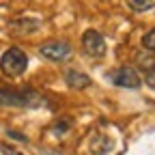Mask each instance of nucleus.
<instances>
[{"label":"nucleus","instance_id":"1","mask_svg":"<svg viewBox=\"0 0 155 155\" xmlns=\"http://www.w3.org/2000/svg\"><path fill=\"white\" fill-rule=\"evenodd\" d=\"M0 106L11 108H41L50 106L48 99L32 88H0Z\"/></svg>","mask_w":155,"mask_h":155},{"label":"nucleus","instance_id":"2","mask_svg":"<svg viewBox=\"0 0 155 155\" xmlns=\"http://www.w3.org/2000/svg\"><path fill=\"white\" fill-rule=\"evenodd\" d=\"M28 69V56L19 48H9L0 56V71L7 78H19Z\"/></svg>","mask_w":155,"mask_h":155},{"label":"nucleus","instance_id":"3","mask_svg":"<svg viewBox=\"0 0 155 155\" xmlns=\"http://www.w3.org/2000/svg\"><path fill=\"white\" fill-rule=\"evenodd\" d=\"M108 78H110L112 84L121 86V88H138L142 84L138 71H136L134 67H129V65H121V67L108 71Z\"/></svg>","mask_w":155,"mask_h":155},{"label":"nucleus","instance_id":"4","mask_svg":"<svg viewBox=\"0 0 155 155\" xmlns=\"http://www.w3.org/2000/svg\"><path fill=\"white\" fill-rule=\"evenodd\" d=\"M82 48H84V52L88 54V56H93V58H101L104 54H106V41H104V37H101V32H97V30H86L84 35H82Z\"/></svg>","mask_w":155,"mask_h":155},{"label":"nucleus","instance_id":"5","mask_svg":"<svg viewBox=\"0 0 155 155\" xmlns=\"http://www.w3.org/2000/svg\"><path fill=\"white\" fill-rule=\"evenodd\" d=\"M39 54L45 56L48 61L63 63V61H67V58L71 56V48L65 41H50V43H45V45L39 48Z\"/></svg>","mask_w":155,"mask_h":155},{"label":"nucleus","instance_id":"6","mask_svg":"<svg viewBox=\"0 0 155 155\" xmlns=\"http://www.w3.org/2000/svg\"><path fill=\"white\" fill-rule=\"evenodd\" d=\"M65 82L69 88H75V91H80V88H86L91 86V78L82 71H78V69H69L65 73Z\"/></svg>","mask_w":155,"mask_h":155},{"label":"nucleus","instance_id":"7","mask_svg":"<svg viewBox=\"0 0 155 155\" xmlns=\"http://www.w3.org/2000/svg\"><path fill=\"white\" fill-rule=\"evenodd\" d=\"M112 151V140L104 134H95L91 138V153L95 155H108Z\"/></svg>","mask_w":155,"mask_h":155},{"label":"nucleus","instance_id":"8","mask_svg":"<svg viewBox=\"0 0 155 155\" xmlns=\"http://www.w3.org/2000/svg\"><path fill=\"white\" fill-rule=\"evenodd\" d=\"M142 48L149 50V52H155V28L149 30V32L142 37Z\"/></svg>","mask_w":155,"mask_h":155},{"label":"nucleus","instance_id":"9","mask_svg":"<svg viewBox=\"0 0 155 155\" xmlns=\"http://www.w3.org/2000/svg\"><path fill=\"white\" fill-rule=\"evenodd\" d=\"M136 61H138V65H140V67H144V69H147V73L155 69V61H153L151 56H142V54H138V56H136Z\"/></svg>","mask_w":155,"mask_h":155},{"label":"nucleus","instance_id":"10","mask_svg":"<svg viewBox=\"0 0 155 155\" xmlns=\"http://www.w3.org/2000/svg\"><path fill=\"white\" fill-rule=\"evenodd\" d=\"M69 129H71V121H69V119H63V121H58V123L54 125V134H56V136H65Z\"/></svg>","mask_w":155,"mask_h":155},{"label":"nucleus","instance_id":"11","mask_svg":"<svg viewBox=\"0 0 155 155\" xmlns=\"http://www.w3.org/2000/svg\"><path fill=\"white\" fill-rule=\"evenodd\" d=\"M127 7H131L134 11H151L155 9V2H136V0H131V2H127Z\"/></svg>","mask_w":155,"mask_h":155},{"label":"nucleus","instance_id":"12","mask_svg":"<svg viewBox=\"0 0 155 155\" xmlns=\"http://www.w3.org/2000/svg\"><path fill=\"white\" fill-rule=\"evenodd\" d=\"M0 153H2V155H22L17 149L9 147V144H0Z\"/></svg>","mask_w":155,"mask_h":155},{"label":"nucleus","instance_id":"13","mask_svg":"<svg viewBox=\"0 0 155 155\" xmlns=\"http://www.w3.org/2000/svg\"><path fill=\"white\" fill-rule=\"evenodd\" d=\"M144 82H147L151 88H155V69H153V71H149V73L144 75Z\"/></svg>","mask_w":155,"mask_h":155},{"label":"nucleus","instance_id":"14","mask_svg":"<svg viewBox=\"0 0 155 155\" xmlns=\"http://www.w3.org/2000/svg\"><path fill=\"white\" fill-rule=\"evenodd\" d=\"M9 136H11V138H17V140H22V142H28V138H26V136L17 134V131H9Z\"/></svg>","mask_w":155,"mask_h":155}]
</instances>
